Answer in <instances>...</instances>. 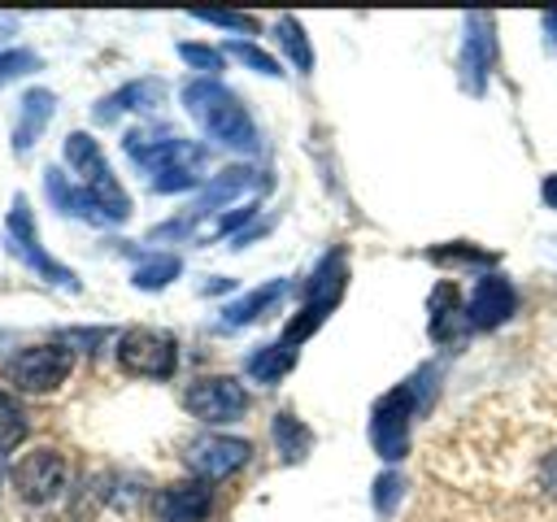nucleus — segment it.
Listing matches in <instances>:
<instances>
[{
	"mask_svg": "<svg viewBox=\"0 0 557 522\" xmlns=\"http://www.w3.org/2000/svg\"><path fill=\"white\" fill-rule=\"evenodd\" d=\"M270 431H274V444H278V452H283V461H300L305 452H309V444H313V435H309V426L296 418V413H274V422H270Z\"/></svg>",
	"mask_w": 557,
	"mask_h": 522,
	"instance_id": "obj_22",
	"label": "nucleus"
},
{
	"mask_svg": "<svg viewBox=\"0 0 557 522\" xmlns=\"http://www.w3.org/2000/svg\"><path fill=\"white\" fill-rule=\"evenodd\" d=\"M431 365H422L413 378H405L400 387L383 391L370 409V444L383 461H400L409 452V422H413V409L426 400V387H431Z\"/></svg>",
	"mask_w": 557,
	"mask_h": 522,
	"instance_id": "obj_2",
	"label": "nucleus"
},
{
	"mask_svg": "<svg viewBox=\"0 0 557 522\" xmlns=\"http://www.w3.org/2000/svg\"><path fill=\"white\" fill-rule=\"evenodd\" d=\"M213 509V487L205 478H187V483H170L157 496V518L161 522H205Z\"/></svg>",
	"mask_w": 557,
	"mask_h": 522,
	"instance_id": "obj_13",
	"label": "nucleus"
},
{
	"mask_svg": "<svg viewBox=\"0 0 557 522\" xmlns=\"http://www.w3.org/2000/svg\"><path fill=\"white\" fill-rule=\"evenodd\" d=\"M540 496L557 505V444H553V448L544 452V461H540Z\"/></svg>",
	"mask_w": 557,
	"mask_h": 522,
	"instance_id": "obj_31",
	"label": "nucleus"
},
{
	"mask_svg": "<svg viewBox=\"0 0 557 522\" xmlns=\"http://www.w3.org/2000/svg\"><path fill=\"white\" fill-rule=\"evenodd\" d=\"M117 365L126 374H139V378H170L178 365V344L165 331L135 326L117 339Z\"/></svg>",
	"mask_w": 557,
	"mask_h": 522,
	"instance_id": "obj_7",
	"label": "nucleus"
},
{
	"mask_svg": "<svg viewBox=\"0 0 557 522\" xmlns=\"http://www.w3.org/2000/svg\"><path fill=\"white\" fill-rule=\"evenodd\" d=\"M183 104L187 113L200 122V130L209 139H218L222 148L235 152H257V126L248 117V109L239 104V96L231 87H222L218 78H191L183 87Z\"/></svg>",
	"mask_w": 557,
	"mask_h": 522,
	"instance_id": "obj_1",
	"label": "nucleus"
},
{
	"mask_svg": "<svg viewBox=\"0 0 557 522\" xmlns=\"http://www.w3.org/2000/svg\"><path fill=\"white\" fill-rule=\"evenodd\" d=\"M513 309H518V291H513V283L505 274H483L474 283L470 300H466V318H470L474 331H492V326L509 322Z\"/></svg>",
	"mask_w": 557,
	"mask_h": 522,
	"instance_id": "obj_12",
	"label": "nucleus"
},
{
	"mask_svg": "<svg viewBox=\"0 0 557 522\" xmlns=\"http://www.w3.org/2000/svg\"><path fill=\"white\" fill-rule=\"evenodd\" d=\"M540 196H544L548 209H557V174H548V178L540 183Z\"/></svg>",
	"mask_w": 557,
	"mask_h": 522,
	"instance_id": "obj_35",
	"label": "nucleus"
},
{
	"mask_svg": "<svg viewBox=\"0 0 557 522\" xmlns=\"http://www.w3.org/2000/svg\"><path fill=\"white\" fill-rule=\"evenodd\" d=\"M252 209H257V204H244V209H235V213H226V217H222V222L213 226V235H231V231H235L239 222H248V217H252Z\"/></svg>",
	"mask_w": 557,
	"mask_h": 522,
	"instance_id": "obj_34",
	"label": "nucleus"
},
{
	"mask_svg": "<svg viewBox=\"0 0 557 522\" xmlns=\"http://www.w3.org/2000/svg\"><path fill=\"white\" fill-rule=\"evenodd\" d=\"M196 183H200L196 170H161V174H152V191H187Z\"/></svg>",
	"mask_w": 557,
	"mask_h": 522,
	"instance_id": "obj_30",
	"label": "nucleus"
},
{
	"mask_svg": "<svg viewBox=\"0 0 557 522\" xmlns=\"http://www.w3.org/2000/svg\"><path fill=\"white\" fill-rule=\"evenodd\" d=\"M287 291V283L283 278H274V283H265V287H257V291H248V296H239L235 304H226L222 309V326L226 331H235V326H248V322H257L278 296Z\"/></svg>",
	"mask_w": 557,
	"mask_h": 522,
	"instance_id": "obj_20",
	"label": "nucleus"
},
{
	"mask_svg": "<svg viewBox=\"0 0 557 522\" xmlns=\"http://www.w3.org/2000/svg\"><path fill=\"white\" fill-rule=\"evenodd\" d=\"M435 261H496L492 252H479V248H431Z\"/></svg>",
	"mask_w": 557,
	"mask_h": 522,
	"instance_id": "obj_33",
	"label": "nucleus"
},
{
	"mask_svg": "<svg viewBox=\"0 0 557 522\" xmlns=\"http://www.w3.org/2000/svg\"><path fill=\"white\" fill-rule=\"evenodd\" d=\"M44 187H48V196H52V204H57L61 213L83 217V222H91V226H104V222H109V217H104V209L96 204V196H91L83 183H70L57 165H52V170H44Z\"/></svg>",
	"mask_w": 557,
	"mask_h": 522,
	"instance_id": "obj_15",
	"label": "nucleus"
},
{
	"mask_svg": "<svg viewBox=\"0 0 557 522\" xmlns=\"http://www.w3.org/2000/svg\"><path fill=\"white\" fill-rule=\"evenodd\" d=\"M461 331H470L466 304L457 300V287H453V283H440V287L431 291V335H435V339H457Z\"/></svg>",
	"mask_w": 557,
	"mask_h": 522,
	"instance_id": "obj_17",
	"label": "nucleus"
},
{
	"mask_svg": "<svg viewBox=\"0 0 557 522\" xmlns=\"http://www.w3.org/2000/svg\"><path fill=\"white\" fill-rule=\"evenodd\" d=\"M544 30L557 39V13H544Z\"/></svg>",
	"mask_w": 557,
	"mask_h": 522,
	"instance_id": "obj_36",
	"label": "nucleus"
},
{
	"mask_svg": "<svg viewBox=\"0 0 557 522\" xmlns=\"http://www.w3.org/2000/svg\"><path fill=\"white\" fill-rule=\"evenodd\" d=\"M74 370V352L65 344H35V348H17L4 361V383H13L17 391H52L70 378Z\"/></svg>",
	"mask_w": 557,
	"mask_h": 522,
	"instance_id": "obj_5",
	"label": "nucleus"
},
{
	"mask_svg": "<svg viewBox=\"0 0 557 522\" xmlns=\"http://www.w3.org/2000/svg\"><path fill=\"white\" fill-rule=\"evenodd\" d=\"M4 239H9V252H17L35 274H44L48 283H57V287H70V291H78V278H74V270H65V265H57L44 248H39V235H35V222H30V209H26V200L17 196L13 200V209H9V226H4Z\"/></svg>",
	"mask_w": 557,
	"mask_h": 522,
	"instance_id": "obj_9",
	"label": "nucleus"
},
{
	"mask_svg": "<svg viewBox=\"0 0 557 522\" xmlns=\"http://www.w3.org/2000/svg\"><path fill=\"white\" fill-rule=\"evenodd\" d=\"M178 57H183L187 65H196V70H209V74L222 70V52L209 48V44H178Z\"/></svg>",
	"mask_w": 557,
	"mask_h": 522,
	"instance_id": "obj_29",
	"label": "nucleus"
},
{
	"mask_svg": "<svg viewBox=\"0 0 557 522\" xmlns=\"http://www.w3.org/2000/svg\"><path fill=\"white\" fill-rule=\"evenodd\" d=\"M252 187V170L248 165H231V170H222L205 191H200V200H196V209H191V217H200V213H213L218 204H226V200H235V196H244Z\"/></svg>",
	"mask_w": 557,
	"mask_h": 522,
	"instance_id": "obj_19",
	"label": "nucleus"
},
{
	"mask_svg": "<svg viewBox=\"0 0 557 522\" xmlns=\"http://www.w3.org/2000/svg\"><path fill=\"white\" fill-rule=\"evenodd\" d=\"M226 52H231L235 61H244V65H252L257 74H270V78H274V74H283V70H278V61H274L270 52H261L257 44H248V39H231V44H226Z\"/></svg>",
	"mask_w": 557,
	"mask_h": 522,
	"instance_id": "obj_26",
	"label": "nucleus"
},
{
	"mask_svg": "<svg viewBox=\"0 0 557 522\" xmlns=\"http://www.w3.org/2000/svg\"><path fill=\"white\" fill-rule=\"evenodd\" d=\"M13 487L30 505H48L65 492V457L57 448H35L13 465Z\"/></svg>",
	"mask_w": 557,
	"mask_h": 522,
	"instance_id": "obj_10",
	"label": "nucleus"
},
{
	"mask_svg": "<svg viewBox=\"0 0 557 522\" xmlns=\"http://www.w3.org/2000/svg\"><path fill=\"white\" fill-rule=\"evenodd\" d=\"M248 457H252V444H248V439H235V435H200V439H191L187 452H183L187 470L200 474L205 483L235 474L239 465H248Z\"/></svg>",
	"mask_w": 557,
	"mask_h": 522,
	"instance_id": "obj_11",
	"label": "nucleus"
},
{
	"mask_svg": "<svg viewBox=\"0 0 557 522\" xmlns=\"http://www.w3.org/2000/svg\"><path fill=\"white\" fill-rule=\"evenodd\" d=\"M466 48H461V74H466V87L470 91H483V78H487V65H492V17L487 13H470L466 17Z\"/></svg>",
	"mask_w": 557,
	"mask_h": 522,
	"instance_id": "obj_14",
	"label": "nucleus"
},
{
	"mask_svg": "<svg viewBox=\"0 0 557 522\" xmlns=\"http://www.w3.org/2000/svg\"><path fill=\"white\" fill-rule=\"evenodd\" d=\"M274 35H278V44L287 48L292 65H296L300 74H309V70H313V48H309V39H305V26H300L292 13H283V17L274 22Z\"/></svg>",
	"mask_w": 557,
	"mask_h": 522,
	"instance_id": "obj_23",
	"label": "nucleus"
},
{
	"mask_svg": "<svg viewBox=\"0 0 557 522\" xmlns=\"http://www.w3.org/2000/svg\"><path fill=\"white\" fill-rule=\"evenodd\" d=\"M61 152H65L70 170L83 178V187L96 196V204L104 209V217H109V222H126V217H131V196H126L122 183L113 178V170H109L100 144H96L87 130H74V135H65V148H61Z\"/></svg>",
	"mask_w": 557,
	"mask_h": 522,
	"instance_id": "obj_3",
	"label": "nucleus"
},
{
	"mask_svg": "<svg viewBox=\"0 0 557 522\" xmlns=\"http://www.w3.org/2000/svg\"><path fill=\"white\" fill-rule=\"evenodd\" d=\"M30 65H35V57H30V52H22V48H17V52H4V57H0V83L17 78V74H22V70H30Z\"/></svg>",
	"mask_w": 557,
	"mask_h": 522,
	"instance_id": "obj_32",
	"label": "nucleus"
},
{
	"mask_svg": "<svg viewBox=\"0 0 557 522\" xmlns=\"http://www.w3.org/2000/svg\"><path fill=\"white\" fill-rule=\"evenodd\" d=\"M122 148L148 174H161V170H200V161H205V148L200 144L178 139V135H165V130H131L122 139Z\"/></svg>",
	"mask_w": 557,
	"mask_h": 522,
	"instance_id": "obj_6",
	"label": "nucleus"
},
{
	"mask_svg": "<svg viewBox=\"0 0 557 522\" xmlns=\"http://www.w3.org/2000/svg\"><path fill=\"white\" fill-rule=\"evenodd\" d=\"M191 17H200V22H213V26H226V30H244V35H257V17H248V13H226V9H191Z\"/></svg>",
	"mask_w": 557,
	"mask_h": 522,
	"instance_id": "obj_28",
	"label": "nucleus"
},
{
	"mask_svg": "<svg viewBox=\"0 0 557 522\" xmlns=\"http://www.w3.org/2000/svg\"><path fill=\"white\" fill-rule=\"evenodd\" d=\"M183 405L200 422H235V418L248 413V391L231 374H209V378H196L183 391Z\"/></svg>",
	"mask_w": 557,
	"mask_h": 522,
	"instance_id": "obj_8",
	"label": "nucleus"
},
{
	"mask_svg": "<svg viewBox=\"0 0 557 522\" xmlns=\"http://www.w3.org/2000/svg\"><path fill=\"white\" fill-rule=\"evenodd\" d=\"M178 270H183V261L178 257H148L144 265H135V287L139 291H161L170 278H178Z\"/></svg>",
	"mask_w": 557,
	"mask_h": 522,
	"instance_id": "obj_25",
	"label": "nucleus"
},
{
	"mask_svg": "<svg viewBox=\"0 0 557 522\" xmlns=\"http://www.w3.org/2000/svg\"><path fill=\"white\" fill-rule=\"evenodd\" d=\"M344 283H348V261H344V252L335 248V252H326V257L318 261V270L309 274V283H305V309L287 322L283 344H292V348H296L300 339H309V335L326 322V313L339 304Z\"/></svg>",
	"mask_w": 557,
	"mask_h": 522,
	"instance_id": "obj_4",
	"label": "nucleus"
},
{
	"mask_svg": "<svg viewBox=\"0 0 557 522\" xmlns=\"http://www.w3.org/2000/svg\"><path fill=\"white\" fill-rule=\"evenodd\" d=\"M26 431H30L26 409H22V405H17L9 391H0V452L17 448V444L26 439Z\"/></svg>",
	"mask_w": 557,
	"mask_h": 522,
	"instance_id": "obj_24",
	"label": "nucleus"
},
{
	"mask_svg": "<svg viewBox=\"0 0 557 522\" xmlns=\"http://www.w3.org/2000/svg\"><path fill=\"white\" fill-rule=\"evenodd\" d=\"M48 117H52V91H44V87L26 91V96H22V117H17V126H13V148L26 152V148L39 139V130L48 126Z\"/></svg>",
	"mask_w": 557,
	"mask_h": 522,
	"instance_id": "obj_18",
	"label": "nucleus"
},
{
	"mask_svg": "<svg viewBox=\"0 0 557 522\" xmlns=\"http://www.w3.org/2000/svg\"><path fill=\"white\" fill-rule=\"evenodd\" d=\"M400 496H405V478H400V474H392V470H387V474H379V478H374V509H379L383 518H392V513H396V500H400Z\"/></svg>",
	"mask_w": 557,
	"mask_h": 522,
	"instance_id": "obj_27",
	"label": "nucleus"
},
{
	"mask_svg": "<svg viewBox=\"0 0 557 522\" xmlns=\"http://www.w3.org/2000/svg\"><path fill=\"white\" fill-rule=\"evenodd\" d=\"M292 365H296V348H292V344H265V348H257V352L248 357V374H252L257 383H278Z\"/></svg>",
	"mask_w": 557,
	"mask_h": 522,
	"instance_id": "obj_21",
	"label": "nucleus"
},
{
	"mask_svg": "<svg viewBox=\"0 0 557 522\" xmlns=\"http://www.w3.org/2000/svg\"><path fill=\"white\" fill-rule=\"evenodd\" d=\"M161 100H165V83H161V78H135V83L117 87L113 96H104V100L96 104V122H113V117L126 113V109H152V104H161Z\"/></svg>",
	"mask_w": 557,
	"mask_h": 522,
	"instance_id": "obj_16",
	"label": "nucleus"
}]
</instances>
